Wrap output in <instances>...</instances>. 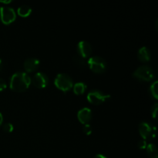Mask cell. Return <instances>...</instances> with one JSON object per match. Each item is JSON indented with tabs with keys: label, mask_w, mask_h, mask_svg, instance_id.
Returning <instances> with one entry per match:
<instances>
[{
	"label": "cell",
	"mask_w": 158,
	"mask_h": 158,
	"mask_svg": "<svg viewBox=\"0 0 158 158\" xmlns=\"http://www.w3.org/2000/svg\"><path fill=\"white\" fill-rule=\"evenodd\" d=\"M31 83V78L26 73L16 72L10 78L9 86L12 90L22 92L28 89Z\"/></svg>",
	"instance_id": "obj_1"
},
{
	"label": "cell",
	"mask_w": 158,
	"mask_h": 158,
	"mask_svg": "<svg viewBox=\"0 0 158 158\" xmlns=\"http://www.w3.org/2000/svg\"><path fill=\"white\" fill-rule=\"evenodd\" d=\"M56 86L63 91H68L73 87L72 78L66 73H59L54 80Z\"/></svg>",
	"instance_id": "obj_2"
},
{
	"label": "cell",
	"mask_w": 158,
	"mask_h": 158,
	"mask_svg": "<svg viewBox=\"0 0 158 158\" xmlns=\"http://www.w3.org/2000/svg\"><path fill=\"white\" fill-rule=\"evenodd\" d=\"M133 76L142 81H150L154 78V71L151 66L143 65L137 68L134 72Z\"/></svg>",
	"instance_id": "obj_3"
},
{
	"label": "cell",
	"mask_w": 158,
	"mask_h": 158,
	"mask_svg": "<svg viewBox=\"0 0 158 158\" xmlns=\"http://www.w3.org/2000/svg\"><path fill=\"white\" fill-rule=\"evenodd\" d=\"M87 63L89 69H92L94 72L98 73L104 72L106 68V63L104 59L98 56L90 57L88 60Z\"/></svg>",
	"instance_id": "obj_4"
},
{
	"label": "cell",
	"mask_w": 158,
	"mask_h": 158,
	"mask_svg": "<svg viewBox=\"0 0 158 158\" xmlns=\"http://www.w3.org/2000/svg\"><path fill=\"white\" fill-rule=\"evenodd\" d=\"M110 97V95L104 94L103 92L98 90V89H94V90L89 91L87 94L88 101L93 104L96 105L103 103L106 100H108Z\"/></svg>",
	"instance_id": "obj_5"
},
{
	"label": "cell",
	"mask_w": 158,
	"mask_h": 158,
	"mask_svg": "<svg viewBox=\"0 0 158 158\" xmlns=\"http://www.w3.org/2000/svg\"><path fill=\"white\" fill-rule=\"evenodd\" d=\"M15 12L12 8L8 6L0 8V18L4 24L8 25L12 23L15 19Z\"/></svg>",
	"instance_id": "obj_6"
},
{
	"label": "cell",
	"mask_w": 158,
	"mask_h": 158,
	"mask_svg": "<svg viewBox=\"0 0 158 158\" xmlns=\"http://www.w3.org/2000/svg\"><path fill=\"white\" fill-rule=\"evenodd\" d=\"M155 132H156V127L151 126L149 123L148 122H141L139 125V133H140V136L142 137L143 140H146L149 138L151 136L155 137Z\"/></svg>",
	"instance_id": "obj_7"
},
{
	"label": "cell",
	"mask_w": 158,
	"mask_h": 158,
	"mask_svg": "<svg viewBox=\"0 0 158 158\" xmlns=\"http://www.w3.org/2000/svg\"><path fill=\"white\" fill-rule=\"evenodd\" d=\"M49 79L48 77L44 73L39 72L34 75L32 80H31V82H32L33 85L36 86L37 88H45L48 84Z\"/></svg>",
	"instance_id": "obj_8"
},
{
	"label": "cell",
	"mask_w": 158,
	"mask_h": 158,
	"mask_svg": "<svg viewBox=\"0 0 158 158\" xmlns=\"http://www.w3.org/2000/svg\"><path fill=\"white\" fill-rule=\"evenodd\" d=\"M77 52L82 58H86L91 53V46L87 41L82 40L77 45Z\"/></svg>",
	"instance_id": "obj_9"
},
{
	"label": "cell",
	"mask_w": 158,
	"mask_h": 158,
	"mask_svg": "<svg viewBox=\"0 0 158 158\" xmlns=\"http://www.w3.org/2000/svg\"><path fill=\"white\" fill-rule=\"evenodd\" d=\"M77 117H78L80 123H83V124H86L91 120V117H92V111H91V110L89 107L82 108V109H80L78 111Z\"/></svg>",
	"instance_id": "obj_10"
},
{
	"label": "cell",
	"mask_w": 158,
	"mask_h": 158,
	"mask_svg": "<svg viewBox=\"0 0 158 158\" xmlns=\"http://www.w3.org/2000/svg\"><path fill=\"white\" fill-rule=\"evenodd\" d=\"M40 65V60L36 58H28L24 62V69L27 73L35 71Z\"/></svg>",
	"instance_id": "obj_11"
},
{
	"label": "cell",
	"mask_w": 158,
	"mask_h": 158,
	"mask_svg": "<svg viewBox=\"0 0 158 158\" xmlns=\"http://www.w3.org/2000/svg\"><path fill=\"white\" fill-rule=\"evenodd\" d=\"M137 56L138 59L141 62H148L151 59V52L149 49L146 46H143L140 48L137 52Z\"/></svg>",
	"instance_id": "obj_12"
},
{
	"label": "cell",
	"mask_w": 158,
	"mask_h": 158,
	"mask_svg": "<svg viewBox=\"0 0 158 158\" xmlns=\"http://www.w3.org/2000/svg\"><path fill=\"white\" fill-rule=\"evenodd\" d=\"M17 12L20 16L26 17L30 15V13L32 12V8L28 5H23L18 8Z\"/></svg>",
	"instance_id": "obj_13"
},
{
	"label": "cell",
	"mask_w": 158,
	"mask_h": 158,
	"mask_svg": "<svg viewBox=\"0 0 158 158\" xmlns=\"http://www.w3.org/2000/svg\"><path fill=\"white\" fill-rule=\"evenodd\" d=\"M146 149L150 158H158L157 148L155 144H154V143H149L147 146Z\"/></svg>",
	"instance_id": "obj_14"
},
{
	"label": "cell",
	"mask_w": 158,
	"mask_h": 158,
	"mask_svg": "<svg viewBox=\"0 0 158 158\" xmlns=\"http://www.w3.org/2000/svg\"><path fill=\"white\" fill-rule=\"evenodd\" d=\"M73 86V92L77 95L83 94L86 89V85L83 82H79V83H75Z\"/></svg>",
	"instance_id": "obj_15"
},
{
	"label": "cell",
	"mask_w": 158,
	"mask_h": 158,
	"mask_svg": "<svg viewBox=\"0 0 158 158\" xmlns=\"http://www.w3.org/2000/svg\"><path fill=\"white\" fill-rule=\"evenodd\" d=\"M150 91H151V94H152V96L154 97V98L155 99L158 98V81L157 80H155V81L151 85Z\"/></svg>",
	"instance_id": "obj_16"
},
{
	"label": "cell",
	"mask_w": 158,
	"mask_h": 158,
	"mask_svg": "<svg viewBox=\"0 0 158 158\" xmlns=\"http://www.w3.org/2000/svg\"><path fill=\"white\" fill-rule=\"evenodd\" d=\"M13 129L14 127L11 123H5L4 126H3V130H4V131H6V132L7 133L12 132V131H13Z\"/></svg>",
	"instance_id": "obj_17"
},
{
	"label": "cell",
	"mask_w": 158,
	"mask_h": 158,
	"mask_svg": "<svg viewBox=\"0 0 158 158\" xmlns=\"http://www.w3.org/2000/svg\"><path fill=\"white\" fill-rule=\"evenodd\" d=\"M158 111V103H154V106L151 107V115L154 119L157 118Z\"/></svg>",
	"instance_id": "obj_18"
},
{
	"label": "cell",
	"mask_w": 158,
	"mask_h": 158,
	"mask_svg": "<svg viewBox=\"0 0 158 158\" xmlns=\"http://www.w3.org/2000/svg\"><path fill=\"white\" fill-rule=\"evenodd\" d=\"M83 132H84L86 135H89V134L92 133V127H91V126L89 123L84 124V126H83Z\"/></svg>",
	"instance_id": "obj_19"
},
{
	"label": "cell",
	"mask_w": 158,
	"mask_h": 158,
	"mask_svg": "<svg viewBox=\"0 0 158 158\" xmlns=\"http://www.w3.org/2000/svg\"><path fill=\"white\" fill-rule=\"evenodd\" d=\"M147 146H148V143L146 140H142L138 142V148L140 149H146Z\"/></svg>",
	"instance_id": "obj_20"
},
{
	"label": "cell",
	"mask_w": 158,
	"mask_h": 158,
	"mask_svg": "<svg viewBox=\"0 0 158 158\" xmlns=\"http://www.w3.org/2000/svg\"><path fill=\"white\" fill-rule=\"evenodd\" d=\"M6 88V83L3 79L0 78V91H2Z\"/></svg>",
	"instance_id": "obj_21"
},
{
	"label": "cell",
	"mask_w": 158,
	"mask_h": 158,
	"mask_svg": "<svg viewBox=\"0 0 158 158\" xmlns=\"http://www.w3.org/2000/svg\"><path fill=\"white\" fill-rule=\"evenodd\" d=\"M94 158H107V157H106L105 155H103V154H97V155H96Z\"/></svg>",
	"instance_id": "obj_22"
},
{
	"label": "cell",
	"mask_w": 158,
	"mask_h": 158,
	"mask_svg": "<svg viewBox=\"0 0 158 158\" xmlns=\"http://www.w3.org/2000/svg\"><path fill=\"white\" fill-rule=\"evenodd\" d=\"M2 121H3V117H2V114L0 113V125L2 123Z\"/></svg>",
	"instance_id": "obj_23"
},
{
	"label": "cell",
	"mask_w": 158,
	"mask_h": 158,
	"mask_svg": "<svg viewBox=\"0 0 158 158\" xmlns=\"http://www.w3.org/2000/svg\"><path fill=\"white\" fill-rule=\"evenodd\" d=\"M1 2L6 3V4H8V3H10L11 2V0H8V1H1Z\"/></svg>",
	"instance_id": "obj_24"
},
{
	"label": "cell",
	"mask_w": 158,
	"mask_h": 158,
	"mask_svg": "<svg viewBox=\"0 0 158 158\" xmlns=\"http://www.w3.org/2000/svg\"><path fill=\"white\" fill-rule=\"evenodd\" d=\"M2 60L0 59V71L2 70Z\"/></svg>",
	"instance_id": "obj_25"
}]
</instances>
